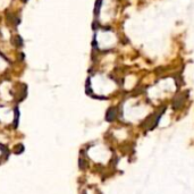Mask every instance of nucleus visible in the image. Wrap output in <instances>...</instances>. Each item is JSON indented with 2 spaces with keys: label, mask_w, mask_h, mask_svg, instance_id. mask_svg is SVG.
I'll return each instance as SVG.
<instances>
[{
  "label": "nucleus",
  "mask_w": 194,
  "mask_h": 194,
  "mask_svg": "<svg viewBox=\"0 0 194 194\" xmlns=\"http://www.w3.org/2000/svg\"><path fill=\"white\" fill-rule=\"evenodd\" d=\"M23 150H24V147H23V145H21V144H19V145H17V147L15 148V152H16V153H21V152H23Z\"/></svg>",
  "instance_id": "1"
}]
</instances>
